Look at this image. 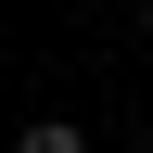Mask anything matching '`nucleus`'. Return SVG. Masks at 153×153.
I'll return each instance as SVG.
<instances>
[{"label": "nucleus", "mask_w": 153, "mask_h": 153, "mask_svg": "<svg viewBox=\"0 0 153 153\" xmlns=\"http://www.w3.org/2000/svg\"><path fill=\"white\" fill-rule=\"evenodd\" d=\"M13 153H89V128H76V115H38V128H26Z\"/></svg>", "instance_id": "nucleus-1"}, {"label": "nucleus", "mask_w": 153, "mask_h": 153, "mask_svg": "<svg viewBox=\"0 0 153 153\" xmlns=\"http://www.w3.org/2000/svg\"><path fill=\"white\" fill-rule=\"evenodd\" d=\"M140 13H153V0H140Z\"/></svg>", "instance_id": "nucleus-2"}]
</instances>
